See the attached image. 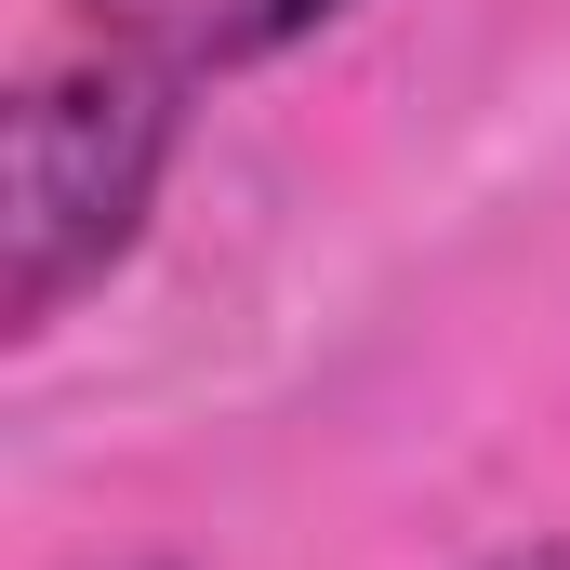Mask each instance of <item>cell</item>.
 <instances>
[{
  "label": "cell",
  "mask_w": 570,
  "mask_h": 570,
  "mask_svg": "<svg viewBox=\"0 0 570 570\" xmlns=\"http://www.w3.org/2000/svg\"><path fill=\"white\" fill-rule=\"evenodd\" d=\"M345 0H80V27L107 53H146L159 80H239V67H279L292 40H318Z\"/></svg>",
  "instance_id": "7a4b0ae2"
},
{
  "label": "cell",
  "mask_w": 570,
  "mask_h": 570,
  "mask_svg": "<svg viewBox=\"0 0 570 570\" xmlns=\"http://www.w3.org/2000/svg\"><path fill=\"white\" fill-rule=\"evenodd\" d=\"M491 570H570V544H531V558H491Z\"/></svg>",
  "instance_id": "3957f363"
},
{
  "label": "cell",
  "mask_w": 570,
  "mask_h": 570,
  "mask_svg": "<svg viewBox=\"0 0 570 570\" xmlns=\"http://www.w3.org/2000/svg\"><path fill=\"white\" fill-rule=\"evenodd\" d=\"M134 570H173V558H134Z\"/></svg>",
  "instance_id": "277c9868"
},
{
  "label": "cell",
  "mask_w": 570,
  "mask_h": 570,
  "mask_svg": "<svg viewBox=\"0 0 570 570\" xmlns=\"http://www.w3.org/2000/svg\"><path fill=\"white\" fill-rule=\"evenodd\" d=\"M186 146V80H159L146 53H53L27 67L13 120H0V332L40 345L80 292H107L134 266L146 213L173 186Z\"/></svg>",
  "instance_id": "6da1fadb"
}]
</instances>
